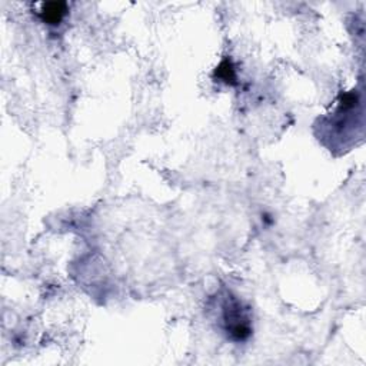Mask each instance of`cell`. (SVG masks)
<instances>
[{
    "mask_svg": "<svg viewBox=\"0 0 366 366\" xmlns=\"http://www.w3.org/2000/svg\"><path fill=\"white\" fill-rule=\"evenodd\" d=\"M216 73H219V79L226 82L228 85H232V83H235V80H236V73H235L234 66H232L228 60H223L221 63Z\"/></svg>",
    "mask_w": 366,
    "mask_h": 366,
    "instance_id": "3",
    "label": "cell"
},
{
    "mask_svg": "<svg viewBox=\"0 0 366 366\" xmlns=\"http://www.w3.org/2000/svg\"><path fill=\"white\" fill-rule=\"evenodd\" d=\"M68 12L69 6L66 2H47L40 5L38 14L43 23L49 26H59L64 21Z\"/></svg>",
    "mask_w": 366,
    "mask_h": 366,
    "instance_id": "2",
    "label": "cell"
},
{
    "mask_svg": "<svg viewBox=\"0 0 366 366\" xmlns=\"http://www.w3.org/2000/svg\"><path fill=\"white\" fill-rule=\"evenodd\" d=\"M221 326L229 339L245 342L254 332L252 310L242 302V299L232 292H225L219 297Z\"/></svg>",
    "mask_w": 366,
    "mask_h": 366,
    "instance_id": "1",
    "label": "cell"
}]
</instances>
